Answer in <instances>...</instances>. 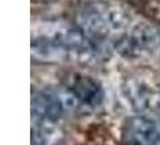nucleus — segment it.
<instances>
[{"instance_id":"obj_1","label":"nucleus","mask_w":160,"mask_h":145,"mask_svg":"<svg viewBox=\"0 0 160 145\" xmlns=\"http://www.w3.org/2000/svg\"><path fill=\"white\" fill-rule=\"evenodd\" d=\"M80 105L78 99L68 87L41 89L32 97V115L40 121L56 122Z\"/></svg>"},{"instance_id":"obj_2","label":"nucleus","mask_w":160,"mask_h":145,"mask_svg":"<svg viewBox=\"0 0 160 145\" xmlns=\"http://www.w3.org/2000/svg\"><path fill=\"white\" fill-rule=\"evenodd\" d=\"M116 44L117 50L125 56L137 57L149 53L160 47V29L149 22H138Z\"/></svg>"},{"instance_id":"obj_3","label":"nucleus","mask_w":160,"mask_h":145,"mask_svg":"<svg viewBox=\"0 0 160 145\" xmlns=\"http://www.w3.org/2000/svg\"><path fill=\"white\" fill-rule=\"evenodd\" d=\"M123 137L129 145H158L160 129L153 119L146 115H135L124 122Z\"/></svg>"},{"instance_id":"obj_4","label":"nucleus","mask_w":160,"mask_h":145,"mask_svg":"<svg viewBox=\"0 0 160 145\" xmlns=\"http://www.w3.org/2000/svg\"><path fill=\"white\" fill-rule=\"evenodd\" d=\"M68 89L77 97L81 104L87 105L90 108H95L104 100V89L99 81L83 74H75L70 80Z\"/></svg>"},{"instance_id":"obj_5","label":"nucleus","mask_w":160,"mask_h":145,"mask_svg":"<svg viewBox=\"0 0 160 145\" xmlns=\"http://www.w3.org/2000/svg\"><path fill=\"white\" fill-rule=\"evenodd\" d=\"M32 57L43 62H59L69 56V52L56 40L38 36L32 41Z\"/></svg>"},{"instance_id":"obj_6","label":"nucleus","mask_w":160,"mask_h":145,"mask_svg":"<svg viewBox=\"0 0 160 145\" xmlns=\"http://www.w3.org/2000/svg\"><path fill=\"white\" fill-rule=\"evenodd\" d=\"M60 138V129L54 126V122L38 120V125L32 126L34 145H54Z\"/></svg>"}]
</instances>
